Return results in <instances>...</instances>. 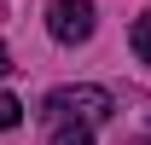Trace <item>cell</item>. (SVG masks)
I'll list each match as a JSON object with an SVG mask.
<instances>
[{
    "label": "cell",
    "instance_id": "5",
    "mask_svg": "<svg viewBox=\"0 0 151 145\" xmlns=\"http://www.w3.org/2000/svg\"><path fill=\"white\" fill-rule=\"evenodd\" d=\"M52 145H93L87 128H52Z\"/></svg>",
    "mask_w": 151,
    "mask_h": 145
},
{
    "label": "cell",
    "instance_id": "2",
    "mask_svg": "<svg viewBox=\"0 0 151 145\" xmlns=\"http://www.w3.org/2000/svg\"><path fill=\"white\" fill-rule=\"evenodd\" d=\"M47 29H52V41H64V47H81V41L93 35V6H87V0H52V6H47Z\"/></svg>",
    "mask_w": 151,
    "mask_h": 145
},
{
    "label": "cell",
    "instance_id": "6",
    "mask_svg": "<svg viewBox=\"0 0 151 145\" xmlns=\"http://www.w3.org/2000/svg\"><path fill=\"white\" fill-rule=\"evenodd\" d=\"M0 70H6V47H0Z\"/></svg>",
    "mask_w": 151,
    "mask_h": 145
},
{
    "label": "cell",
    "instance_id": "3",
    "mask_svg": "<svg viewBox=\"0 0 151 145\" xmlns=\"http://www.w3.org/2000/svg\"><path fill=\"white\" fill-rule=\"evenodd\" d=\"M128 47H134V58H139V64H151V12H139V18H134Z\"/></svg>",
    "mask_w": 151,
    "mask_h": 145
},
{
    "label": "cell",
    "instance_id": "1",
    "mask_svg": "<svg viewBox=\"0 0 151 145\" xmlns=\"http://www.w3.org/2000/svg\"><path fill=\"white\" fill-rule=\"evenodd\" d=\"M111 110H116V99L105 87H52L41 116L52 128H99V122H111Z\"/></svg>",
    "mask_w": 151,
    "mask_h": 145
},
{
    "label": "cell",
    "instance_id": "4",
    "mask_svg": "<svg viewBox=\"0 0 151 145\" xmlns=\"http://www.w3.org/2000/svg\"><path fill=\"white\" fill-rule=\"evenodd\" d=\"M18 122H23V105H18L6 87H0V134H6V128H18Z\"/></svg>",
    "mask_w": 151,
    "mask_h": 145
}]
</instances>
